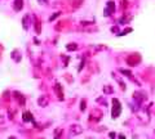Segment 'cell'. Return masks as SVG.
I'll return each instance as SVG.
<instances>
[{"mask_svg":"<svg viewBox=\"0 0 155 139\" xmlns=\"http://www.w3.org/2000/svg\"><path fill=\"white\" fill-rule=\"evenodd\" d=\"M9 139H16V138H13V137H12V138H9Z\"/></svg>","mask_w":155,"mask_h":139,"instance_id":"cell-2","label":"cell"},{"mask_svg":"<svg viewBox=\"0 0 155 139\" xmlns=\"http://www.w3.org/2000/svg\"><path fill=\"white\" fill-rule=\"evenodd\" d=\"M47 102H48V98H43V99H39V104L41 106V107H45L47 106Z\"/></svg>","mask_w":155,"mask_h":139,"instance_id":"cell-1","label":"cell"}]
</instances>
